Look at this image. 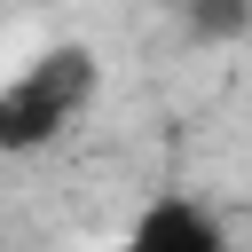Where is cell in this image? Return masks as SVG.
<instances>
[{
  "label": "cell",
  "mask_w": 252,
  "mask_h": 252,
  "mask_svg": "<svg viewBox=\"0 0 252 252\" xmlns=\"http://www.w3.org/2000/svg\"><path fill=\"white\" fill-rule=\"evenodd\" d=\"M110 252H236V244H228V220H220L205 197L165 189V197H150V205L126 220V236H118Z\"/></svg>",
  "instance_id": "cell-2"
},
{
  "label": "cell",
  "mask_w": 252,
  "mask_h": 252,
  "mask_svg": "<svg viewBox=\"0 0 252 252\" xmlns=\"http://www.w3.org/2000/svg\"><path fill=\"white\" fill-rule=\"evenodd\" d=\"M102 94V63L87 39H63L47 55H32L8 87H0V150L8 158H32L47 142H63V126H79Z\"/></svg>",
  "instance_id": "cell-1"
},
{
  "label": "cell",
  "mask_w": 252,
  "mask_h": 252,
  "mask_svg": "<svg viewBox=\"0 0 252 252\" xmlns=\"http://www.w3.org/2000/svg\"><path fill=\"white\" fill-rule=\"evenodd\" d=\"M181 32L189 39H236V32H252V0H181Z\"/></svg>",
  "instance_id": "cell-3"
}]
</instances>
